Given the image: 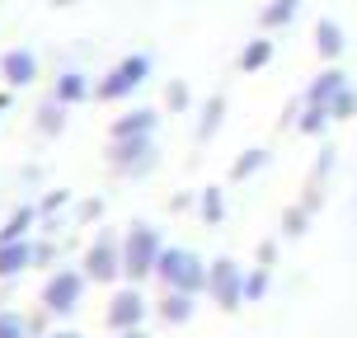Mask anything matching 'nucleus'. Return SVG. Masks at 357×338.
Listing matches in <instances>:
<instances>
[{
  "label": "nucleus",
  "mask_w": 357,
  "mask_h": 338,
  "mask_svg": "<svg viewBox=\"0 0 357 338\" xmlns=\"http://www.w3.org/2000/svg\"><path fill=\"white\" fill-rule=\"evenodd\" d=\"M221 113H226V99H212V104L202 108V123H197V137H202V141L221 127Z\"/></svg>",
  "instance_id": "obj_17"
},
{
  "label": "nucleus",
  "mask_w": 357,
  "mask_h": 338,
  "mask_svg": "<svg viewBox=\"0 0 357 338\" xmlns=\"http://www.w3.org/2000/svg\"><path fill=\"white\" fill-rule=\"evenodd\" d=\"M268 61H273V43L268 38H254L250 47L240 52V71H264Z\"/></svg>",
  "instance_id": "obj_13"
},
{
  "label": "nucleus",
  "mask_w": 357,
  "mask_h": 338,
  "mask_svg": "<svg viewBox=\"0 0 357 338\" xmlns=\"http://www.w3.org/2000/svg\"><path fill=\"white\" fill-rule=\"evenodd\" d=\"M0 75H5V85L19 89V85H33L38 75V56L24 52V47H10V52L0 56Z\"/></svg>",
  "instance_id": "obj_5"
},
{
  "label": "nucleus",
  "mask_w": 357,
  "mask_h": 338,
  "mask_svg": "<svg viewBox=\"0 0 357 338\" xmlns=\"http://www.w3.org/2000/svg\"><path fill=\"white\" fill-rule=\"evenodd\" d=\"M33 259V249L24 245V240H0V277H10V272H19V268Z\"/></svg>",
  "instance_id": "obj_10"
},
{
  "label": "nucleus",
  "mask_w": 357,
  "mask_h": 338,
  "mask_svg": "<svg viewBox=\"0 0 357 338\" xmlns=\"http://www.w3.org/2000/svg\"><path fill=\"white\" fill-rule=\"evenodd\" d=\"M160 240H155V231L151 226H137V231L127 235V254H123V268L132 272V277H146L151 268L160 263Z\"/></svg>",
  "instance_id": "obj_2"
},
{
  "label": "nucleus",
  "mask_w": 357,
  "mask_h": 338,
  "mask_svg": "<svg viewBox=\"0 0 357 338\" xmlns=\"http://www.w3.org/2000/svg\"><path fill=\"white\" fill-rule=\"evenodd\" d=\"M75 296H80V272H61V277L47 282V305L52 310H71Z\"/></svg>",
  "instance_id": "obj_7"
},
{
  "label": "nucleus",
  "mask_w": 357,
  "mask_h": 338,
  "mask_svg": "<svg viewBox=\"0 0 357 338\" xmlns=\"http://www.w3.org/2000/svg\"><path fill=\"white\" fill-rule=\"evenodd\" d=\"M123 338H142V334H137V329H127V334H123Z\"/></svg>",
  "instance_id": "obj_28"
},
{
  "label": "nucleus",
  "mask_w": 357,
  "mask_h": 338,
  "mask_svg": "<svg viewBox=\"0 0 357 338\" xmlns=\"http://www.w3.org/2000/svg\"><path fill=\"white\" fill-rule=\"evenodd\" d=\"M155 272H160L169 286H183V291H193L207 272H202V263H197L188 249H165L160 254V263H155Z\"/></svg>",
  "instance_id": "obj_3"
},
{
  "label": "nucleus",
  "mask_w": 357,
  "mask_h": 338,
  "mask_svg": "<svg viewBox=\"0 0 357 338\" xmlns=\"http://www.w3.org/2000/svg\"><path fill=\"white\" fill-rule=\"evenodd\" d=\"M264 160H268L264 151H250V155H240V160H235L231 174H235V178H245V174H254V169H264Z\"/></svg>",
  "instance_id": "obj_23"
},
{
  "label": "nucleus",
  "mask_w": 357,
  "mask_h": 338,
  "mask_svg": "<svg viewBox=\"0 0 357 338\" xmlns=\"http://www.w3.org/2000/svg\"><path fill=\"white\" fill-rule=\"evenodd\" d=\"M61 99H56V104H47L43 108V118H38V127H43V132H47V137H56V132H61V127H66V113H61Z\"/></svg>",
  "instance_id": "obj_19"
},
{
  "label": "nucleus",
  "mask_w": 357,
  "mask_h": 338,
  "mask_svg": "<svg viewBox=\"0 0 357 338\" xmlns=\"http://www.w3.org/2000/svg\"><path fill=\"white\" fill-rule=\"evenodd\" d=\"M202 212H207V221H221V212H226L221 207V188H207L202 193Z\"/></svg>",
  "instance_id": "obj_24"
},
{
  "label": "nucleus",
  "mask_w": 357,
  "mask_h": 338,
  "mask_svg": "<svg viewBox=\"0 0 357 338\" xmlns=\"http://www.w3.org/2000/svg\"><path fill=\"white\" fill-rule=\"evenodd\" d=\"M108 320H113V324H137V320H142V296H132V291L118 296L113 310H108Z\"/></svg>",
  "instance_id": "obj_16"
},
{
  "label": "nucleus",
  "mask_w": 357,
  "mask_h": 338,
  "mask_svg": "<svg viewBox=\"0 0 357 338\" xmlns=\"http://www.w3.org/2000/svg\"><path fill=\"white\" fill-rule=\"evenodd\" d=\"M146 75H151V56H123V61H118V66L99 80V89H94V94H99V99H127V94L146 80Z\"/></svg>",
  "instance_id": "obj_1"
},
{
  "label": "nucleus",
  "mask_w": 357,
  "mask_h": 338,
  "mask_svg": "<svg viewBox=\"0 0 357 338\" xmlns=\"http://www.w3.org/2000/svg\"><path fill=\"white\" fill-rule=\"evenodd\" d=\"M113 272H118L113 245H94V249H89V277H113Z\"/></svg>",
  "instance_id": "obj_15"
},
{
  "label": "nucleus",
  "mask_w": 357,
  "mask_h": 338,
  "mask_svg": "<svg viewBox=\"0 0 357 338\" xmlns=\"http://www.w3.org/2000/svg\"><path fill=\"white\" fill-rule=\"evenodd\" d=\"M207 286L221 296V305H235V301H240V291H245V282H240V272H235L231 259H221V263L207 272Z\"/></svg>",
  "instance_id": "obj_6"
},
{
  "label": "nucleus",
  "mask_w": 357,
  "mask_h": 338,
  "mask_svg": "<svg viewBox=\"0 0 357 338\" xmlns=\"http://www.w3.org/2000/svg\"><path fill=\"white\" fill-rule=\"evenodd\" d=\"M169 104H174V108H188V85H169Z\"/></svg>",
  "instance_id": "obj_26"
},
{
  "label": "nucleus",
  "mask_w": 357,
  "mask_h": 338,
  "mask_svg": "<svg viewBox=\"0 0 357 338\" xmlns=\"http://www.w3.org/2000/svg\"><path fill=\"white\" fill-rule=\"evenodd\" d=\"M113 164L127 169V174H146L155 164V146L151 137H127V141H113Z\"/></svg>",
  "instance_id": "obj_4"
},
{
  "label": "nucleus",
  "mask_w": 357,
  "mask_h": 338,
  "mask_svg": "<svg viewBox=\"0 0 357 338\" xmlns=\"http://www.w3.org/2000/svg\"><path fill=\"white\" fill-rule=\"evenodd\" d=\"M29 226H33V212L29 207H19L10 221H5V231H0V240H19V235H29Z\"/></svg>",
  "instance_id": "obj_18"
},
{
  "label": "nucleus",
  "mask_w": 357,
  "mask_h": 338,
  "mask_svg": "<svg viewBox=\"0 0 357 338\" xmlns=\"http://www.w3.org/2000/svg\"><path fill=\"white\" fill-rule=\"evenodd\" d=\"M19 329H24V324H19L15 315H0V338H10V334H19Z\"/></svg>",
  "instance_id": "obj_27"
},
{
  "label": "nucleus",
  "mask_w": 357,
  "mask_h": 338,
  "mask_svg": "<svg viewBox=\"0 0 357 338\" xmlns=\"http://www.w3.org/2000/svg\"><path fill=\"white\" fill-rule=\"evenodd\" d=\"M329 118H334V113H329V108H324V104H305L301 132H310V137H315V132H324V123H329Z\"/></svg>",
  "instance_id": "obj_20"
},
{
  "label": "nucleus",
  "mask_w": 357,
  "mask_h": 338,
  "mask_svg": "<svg viewBox=\"0 0 357 338\" xmlns=\"http://www.w3.org/2000/svg\"><path fill=\"white\" fill-rule=\"evenodd\" d=\"M315 47H320V56H334L343 52V29L334 24V19H320V29H315Z\"/></svg>",
  "instance_id": "obj_11"
},
{
  "label": "nucleus",
  "mask_w": 357,
  "mask_h": 338,
  "mask_svg": "<svg viewBox=\"0 0 357 338\" xmlns=\"http://www.w3.org/2000/svg\"><path fill=\"white\" fill-rule=\"evenodd\" d=\"M85 94H89V80L80 71H66L61 80H56V99H61V104H80Z\"/></svg>",
  "instance_id": "obj_14"
},
{
  "label": "nucleus",
  "mask_w": 357,
  "mask_h": 338,
  "mask_svg": "<svg viewBox=\"0 0 357 338\" xmlns=\"http://www.w3.org/2000/svg\"><path fill=\"white\" fill-rule=\"evenodd\" d=\"M343 85H348V80H343V71H339V66H329V71H324L315 85L305 89V104H324V108H329V99H334Z\"/></svg>",
  "instance_id": "obj_9"
},
{
  "label": "nucleus",
  "mask_w": 357,
  "mask_h": 338,
  "mask_svg": "<svg viewBox=\"0 0 357 338\" xmlns=\"http://www.w3.org/2000/svg\"><path fill=\"white\" fill-rule=\"evenodd\" d=\"M268 286V272H254V277H245V296H264Z\"/></svg>",
  "instance_id": "obj_25"
},
{
  "label": "nucleus",
  "mask_w": 357,
  "mask_h": 338,
  "mask_svg": "<svg viewBox=\"0 0 357 338\" xmlns=\"http://www.w3.org/2000/svg\"><path fill=\"white\" fill-rule=\"evenodd\" d=\"M151 127H155V113L142 108V113H127L113 123V141H127V137H151Z\"/></svg>",
  "instance_id": "obj_8"
},
{
  "label": "nucleus",
  "mask_w": 357,
  "mask_h": 338,
  "mask_svg": "<svg viewBox=\"0 0 357 338\" xmlns=\"http://www.w3.org/2000/svg\"><path fill=\"white\" fill-rule=\"evenodd\" d=\"M329 113H334L339 123H343V118H353V113H357V94H353V89H348V85H343L339 94L329 99Z\"/></svg>",
  "instance_id": "obj_21"
},
{
  "label": "nucleus",
  "mask_w": 357,
  "mask_h": 338,
  "mask_svg": "<svg viewBox=\"0 0 357 338\" xmlns=\"http://www.w3.org/2000/svg\"><path fill=\"white\" fill-rule=\"evenodd\" d=\"M188 310H193V305H188V291L174 286V296L165 301V315H169V320H188Z\"/></svg>",
  "instance_id": "obj_22"
},
{
  "label": "nucleus",
  "mask_w": 357,
  "mask_h": 338,
  "mask_svg": "<svg viewBox=\"0 0 357 338\" xmlns=\"http://www.w3.org/2000/svg\"><path fill=\"white\" fill-rule=\"evenodd\" d=\"M296 10H301V0H273V5H264V29H282V24H291L296 19Z\"/></svg>",
  "instance_id": "obj_12"
}]
</instances>
